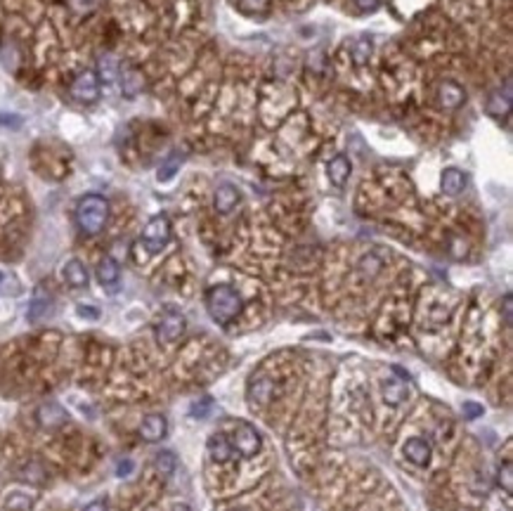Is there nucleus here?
<instances>
[{
    "mask_svg": "<svg viewBox=\"0 0 513 511\" xmlns=\"http://www.w3.org/2000/svg\"><path fill=\"white\" fill-rule=\"evenodd\" d=\"M242 308H244L242 296L230 284L211 287L209 294H206V310H209L211 320L218 322V325H230L232 320H237L242 315Z\"/></svg>",
    "mask_w": 513,
    "mask_h": 511,
    "instance_id": "1",
    "label": "nucleus"
},
{
    "mask_svg": "<svg viewBox=\"0 0 513 511\" xmlns=\"http://www.w3.org/2000/svg\"><path fill=\"white\" fill-rule=\"evenodd\" d=\"M109 221V202L100 194H86L76 206V223L83 235H100Z\"/></svg>",
    "mask_w": 513,
    "mask_h": 511,
    "instance_id": "2",
    "label": "nucleus"
},
{
    "mask_svg": "<svg viewBox=\"0 0 513 511\" xmlns=\"http://www.w3.org/2000/svg\"><path fill=\"white\" fill-rule=\"evenodd\" d=\"M171 242V221L166 216H154L142 230V244L149 254H159Z\"/></svg>",
    "mask_w": 513,
    "mask_h": 511,
    "instance_id": "3",
    "label": "nucleus"
},
{
    "mask_svg": "<svg viewBox=\"0 0 513 511\" xmlns=\"http://www.w3.org/2000/svg\"><path fill=\"white\" fill-rule=\"evenodd\" d=\"M185 334V318L183 313H178V310L168 308L161 313V318L157 322V339L159 344H173V341H178L180 336Z\"/></svg>",
    "mask_w": 513,
    "mask_h": 511,
    "instance_id": "4",
    "label": "nucleus"
},
{
    "mask_svg": "<svg viewBox=\"0 0 513 511\" xmlns=\"http://www.w3.org/2000/svg\"><path fill=\"white\" fill-rule=\"evenodd\" d=\"M261 433L256 431V426L239 422L235 429V441H232V448H235L237 455L242 457H256L261 452Z\"/></svg>",
    "mask_w": 513,
    "mask_h": 511,
    "instance_id": "5",
    "label": "nucleus"
},
{
    "mask_svg": "<svg viewBox=\"0 0 513 511\" xmlns=\"http://www.w3.org/2000/svg\"><path fill=\"white\" fill-rule=\"evenodd\" d=\"M71 95H74V100L83 102V105H93L100 97V79H97L95 71H81L71 81Z\"/></svg>",
    "mask_w": 513,
    "mask_h": 511,
    "instance_id": "6",
    "label": "nucleus"
},
{
    "mask_svg": "<svg viewBox=\"0 0 513 511\" xmlns=\"http://www.w3.org/2000/svg\"><path fill=\"white\" fill-rule=\"evenodd\" d=\"M464 102H466V90L461 88L457 81L445 79L438 83V105L443 109L454 112V109H459Z\"/></svg>",
    "mask_w": 513,
    "mask_h": 511,
    "instance_id": "7",
    "label": "nucleus"
},
{
    "mask_svg": "<svg viewBox=\"0 0 513 511\" xmlns=\"http://www.w3.org/2000/svg\"><path fill=\"white\" fill-rule=\"evenodd\" d=\"M36 419H38V424H41L43 429L53 431V429H60V426L67 424L69 422V415H67V410H64L62 405L45 403V405H41L36 410Z\"/></svg>",
    "mask_w": 513,
    "mask_h": 511,
    "instance_id": "8",
    "label": "nucleus"
},
{
    "mask_svg": "<svg viewBox=\"0 0 513 511\" xmlns=\"http://www.w3.org/2000/svg\"><path fill=\"white\" fill-rule=\"evenodd\" d=\"M239 199H242V194H239L237 187L230 185V183H225V185H218L216 194H213V206H216L218 213L227 216V213H232L237 209Z\"/></svg>",
    "mask_w": 513,
    "mask_h": 511,
    "instance_id": "9",
    "label": "nucleus"
},
{
    "mask_svg": "<svg viewBox=\"0 0 513 511\" xmlns=\"http://www.w3.org/2000/svg\"><path fill=\"white\" fill-rule=\"evenodd\" d=\"M168 433V422L164 415H149L142 419L140 424V438L147 443H157L161 438H166Z\"/></svg>",
    "mask_w": 513,
    "mask_h": 511,
    "instance_id": "10",
    "label": "nucleus"
},
{
    "mask_svg": "<svg viewBox=\"0 0 513 511\" xmlns=\"http://www.w3.org/2000/svg\"><path fill=\"white\" fill-rule=\"evenodd\" d=\"M374 53V38L369 34H362L350 41V60H353L355 67H365L372 60Z\"/></svg>",
    "mask_w": 513,
    "mask_h": 511,
    "instance_id": "11",
    "label": "nucleus"
},
{
    "mask_svg": "<svg viewBox=\"0 0 513 511\" xmlns=\"http://www.w3.org/2000/svg\"><path fill=\"white\" fill-rule=\"evenodd\" d=\"M206 448H209L211 459L218 464H225L235 457V448H232L230 438H227L225 433H213V436L209 438V443H206Z\"/></svg>",
    "mask_w": 513,
    "mask_h": 511,
    "instance_id": "12",
    "label": "nucleus"
},
{
    "mask_svg": "<svg viewBox=\"0 0 513 511\" xmlns=\"http://www.w3.org/2000/svg\"><path fill=\"white\" fill-rule=\"evenodd\" d=\"M350 173H353V166H350V159L346 157V154H336V157L329 161V166H327V176H329V180H331V185L343 187V185L348 183Z\"/></svg>",
    "mask_w": 513,
    "mask_h": 511,
    "instance_id": "13",
    "label": "nucleus"
},
{
    "mask_svg": "<svg viewBox=\"0 0 513 511\" xmlns=\"http://www.w3.org/2000/svg\"><path fill=\"white\" fill-rule=\"evenodd\" d=\"M405 457L417 467H426L431 462V443L424 438H409L405 443Z\"/></svg>",
    "mask_w": 513,
    "mask_h": 511,
    "instance_id": "14",
    "label": "nucleus"
},
{
    "mask_svg": "<svg viewBox=\"0 0 513 511\" xmlns=\"http://www.w3.org/2000/svg\"><path fill=\"white\" fill-rule=\"evenodd\" d=\"M50 310H53V296H50L43 287H38L34 299H31V306H29V320L41 322L48 318Z\"/></svg>",
    "mask_w": 513,
    "mask_h": 511,
    "instance_id": "15",
    "label": "nucleus"
},
{
    "mask_svg": "<svg viewBox=\"0 0 513 511\" xmlns=\"http://www.w3.org/2000/svg\"><path fill=\"white\" fill-rule=\"evenodd\" d=\"M119 74H121L123 95L126 97H135L145 88V76H142V71L138 67H123V71H119Z\"/></svg>",
    "mask_w": 513,
    "mask_h": 511,
    "instance_id": "16",
    "label": "nucleus"
},
{
    "mask_svg": "<svg viewBox=\"0 0 513 511\" xmlns=\"http://www.w3.org/2000/svg\"><path fill=\"white\" fill-rule=\"evenodd\" d=\"M440 187L447 197H457V194L464 192L466 187V176L459 171V168H445L443 176H440Z\"/></svg>",
    "mask_w": 513,
    "mask_h": 511,
    "instance_id": "17",
    "label": "nucleus"
},
{
    "mask_svg": "<svg viewBox=\"0 0 513 511\" xmlns=\"http://www.w3.org/2000/svg\"><path fill=\"white\" fill-rule=\"evenodd\" d=\"M119 277H121V268H119V263H116L114 258H109V256L102 258L100 265H97V280H100L102 287L114 289L116 284H119Z\"/></svg>",
    "mask_w": 513,
    "mask_h": 511,
    "instance_id": "18",
    "label": "nucleus"
},
{
    "mask_svg": "<svg viewBox=\"0 0 513 511\" xmlns=\"http://www.w3.org/2000/svg\"><path fill=\"white\" fill-rule=\"evenodd\" d=\"M64 280H67L69 287L74 289H83L88 287V270L79 258H71V261L64 265Z\"/></svg>",
    "mask_w": 513,
    "mask_h": 511,
    "instance_id": "19",
    "label": "nucleus"
},
{
    "mask_svg": "<svg viewBox=\"0 0 513 511\" xmlns=\"http://www.w3.org/2000/svg\"><path fill=\"white\" fill-rule=\"evenodd\" d=\"M409 396V388L405 381L400 379H388L386 384H383V398H386L388 405H400L405 403Z\"/></svg>",
    "mask_w": 513,
    "mask_h": 511,
    "instance_id": "20",
    "label": "nucleus"
},
{
    "mask_svg": "<svg viewBox=\"0 0 513 511\" xmlns=\"http://www.w3.org/2000/svg\"><path fill=\"white\" fill-rule=\"evenodd\" d=\"M272 396H275V384H272L270 379H258V381H251L249 386V398L253 403L258 405H268Z\"/></svg>",
    "mask_w": 513,
    "mask_h": 511,
    "instance_id": "21",
    "label": "nucleus"
},
{
    "mask_svg": "<svg viewBox=\"0 0 513 511\" xmlns=\"http://www.w3.org/2000/svg\"><path fill=\"white\" fill-rule=\"evenodd\" d=\"M381 268H383V261L376 254H367L360 261V265H357V270H360V275L365 277V280H374V277L381 273Z\"/></svg>",
    "mask_w": 513,
    "mask_h": 511,
    "instance_id": "22",
    "label": "nucleus"
},
{
    "mask_svg": "<svg viewBox=\"0 0 513 511\" xmlns=\"http://www.w3.org/2000/svg\"><path fill=\"white\" fill-rule=\"evenodd\" d=\"M154 467H157L159 476L171 478V476H173V471H175V467H178V459H175L173 452L164 450V452H159L157 459H154Z\"/></svg>",
    "mask_w": 513,
    "mask_h": 511,
    "instance_id": "23",
    "label": "nucleus"
},
{
    "mask_svg": "<svg viewBox=\"0 0 513 511\" xmlns=\"http://www.w3.org/2000/svg\"><path fill=\"white\" fill-rule=\"evenodd\" d=\"M34 507V497L24 493H10L5 497V511H29Z\"/></svg>",
    "mask_w": 513,
    "mask_h": 511,
    "instance_id": "24",
    "label": "nucleus"
},
{
    "mask_svg": "<svg viewBox=\"0 0 513 511\" xmlns=\"http://www.w3.org/2000/svg\"><path fill=\"white\" fill-rule=\"evenodd\" d=\"M511 109V97H504L502 100V90H497V93L490 95V100H487V112L492 116H506Z\"/></svg>",
    "mask_w": 513,
    "mask_h": 511,
    "instance_id": "25",
    "label": "nucleus"
},
{
    "mask_svg": "<svg viewBox=\"0 0 513 511\" xmlns=\"http://www.w3.org/2000/svg\"><path fill=\"white\" fill-rule=\"evenodd\" d=\"M116 74H119V62H116L114 57L105 55V57H102V60H100V74H97V79L112 83V81L116 79Z\"/></svg>",
    "mask_w": 513,
    "mask_h": 511,
    "instance_id": "26",
    "label": "nucleus"
},
{
    "mask_svg": "<svg viewBox=\"0 0 513 511\" xmlns=\"http://www.w3.org/2000/svg\"><path fill=\"white\" fill-rule=\"evenodd\" d=\"M268 8H270V0H239V10H242L244 15H249V17L265 15Z\"/></svg>",
    "mask_w": 513,
    "mask_h": 511,
    "instance_id": "27",
    "label": "nucleus"
},
{
    "mask_svg": "<svg viewBox=\"0 0 513 511\" xmlns=\"http://www.w3.org/2000/svg\"><path fill=\"white\" fill-rule=\"evenodd\" d=\"M180 164H183V157H180V154H173L171 159L166 161L164 166L159 168V173H157V178L161 180V183H166V180H171L175 173H178V168H180Z\"/></svg>",
    "mask_w": 513,
    "mask_h": 511,
    "instance_id": "28",
    "label": "nucleus"
},
{
    "mask_svg": "<svg viewBox=\"0 0 513 511\" xmlns=\"http://www.w3.org/2000/svg\"><path fill=\"white\" fill-rule=\"evenodd\" d=\"M22 287H19V280L10 273H0V294L3 296H17Z\"/></svg>",
    "mask_w": 513,
    "mask_h": 511,
    "instance_id": "29",
    "label": "nucleus"
},
{
    "mask_svg": "<svg viewBox=\"0 0 513 511\" xmlns=\"http://www.w3.org/2000/svg\"><path fill=\"white\" fill-rule=\"evenodd\" d=\"M499 485L504 488V493L506 495H511L513 493V467H511V462H506L502 469H499Z\"/></svg>",
    "mask_w": 513,
    "mask_h": 511,
    "instance_id": "30",
    "label": "nucleus"
},
{
    "mask_svg": "<svg viewBox=\"0 0 513 511\" xmlns=\"http://www.w3.org/2000/svg\"><path fill=\"white\" fill-rule=\"evenodd\" d=\"M353 3L360 12H374V10L381 8L383 0H353Z\"/></svg>",
    "mask_w": 513,
    "mask_h": 511,
    "instance_id": "31",
    "label": "nucleus"
},
{
    "mask_svg": "<svg viewBox=\"0 0 513 511\" xmlns=\"http://www.w3.org/2000/svg\"><path fill=\"white\" fill-rule=\"evenodd\" d=\"M464 415L466 419H478V417H483V405H478V403H464Z\"/></svg>",
    "mask_w": 513,
    "mask_h": 511,
    "instance_id": "32",
    "label": "nucleus"
},
{
    "mask_svg": "<svg viewBox=\"0 0 513 511\" xmlns=\"http://www.w3.org/2000/svg\"><path fill=\"white\" fill-rule=\"evenodd\" d=\"M209 410H211V398H204L201 403H194L192 405V415L194 417H204Z\"/></svg>",
    "mask_w": 513,
    "mask_h": 511,
    "instance_id": "33",
    "label": "nucleus"
},
{
    "mask_svg": "<svg viewBox=\"0 0 513 511\" xmlns=\"http://www.w3.org/2000/svg\"><path fill=\"white\" fill-rule=\"evenodd\" d=\"M133 474V462L131 459H121L119 464H116V476H131Z\"/></svg>",
    "mask_w": 513,
    "mask_h": 511,
    "instance_id": "34",
    "label": "nucleus"
},
{
    "mask_svg": "<svg viewBox=\"0 0 513 511\" xmlns=\"http://www.w3.org/2000/svg\"><path fill=\"white\" fill-rule=\"evenodd\" d=\"M511 303H513V299H511V294H506L504 296V322H506V327H511V322H513V313H511Z\"/></svg>",
    "mask_w": 513,
    "mask_h": 511,
    "instance_id": "35",
    "label": "nucleus"
},
{
    "mask_svg": "<svg viewBox=\"0 0 513 511\" xmlns=\"http://www.w3.org/2000/svg\"><path fill=\"white\" fill-rule=\"evenodd\" d=\"M79 315H83V318L95 320V318H100V310H95V308H86V306H79Z\"/></svg>",
    "mask_w": 513,
    "mask_h": 511,
    "instance_id": "36",
    "label": "nucleus"
},
{
    "mask_svg": "<svg viewBox=\"0 0 513 511\" xmlns=\"http://www.w3.org/2000/svg\"><path fill=\"white\" fill-rule=\"evenodd\" d=\"M83 511H107V502L105 500H95V502H90Z\"/></svg>",
    "mask_w": 513,
    "mask_h": 511,
    "instance_id": "37",
    "label": "nucleus"
},
{
    "mask_svg": "<svg viewBox=\"0 0 513 511\" xmlns=\"http://www.w3.org/2000/svg\"><path fill=\"white\" fill-rule=\"evenodd\" d=\"M171 511H192V509L187 507V504H175V507H173Z\"/></svg>",
    "mask_w": 513,
    "mask_h": 511,
    "instance_id": "38",
    "label": "nucleus"
},
{
    "mask_svg": "<svg viewBox=\"0 0 513 511\" xmlns=\"http://www.w3.org/2000/svg\"><path fill=\"white\" fill-rule=\"evenodd\" d=\"M232 511H239V509H232Z\"/></svg>",
    "mask_w": 513,
    "mask_h": 511,
    "instance_id": "39",
    "label": "nucleus"
}]
</instances>
